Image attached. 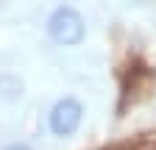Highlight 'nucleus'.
I'll use <instances>...</instances> for the list:
<instances>
[{
  "instance_id": "nucleus-1",
  "label": "nucleus",
  "mask_w": 156,
  "mask_h": 150,
  "mask_svg": "<svg viewBox=\"0 0 156 150\" xmlns=\"http://www.w3.org/2000/svg\"><path fill=\"white\" fill-rule=\"evenodd\" d=\"M84 33H87L84 17L78 14L75 9H70V6H58L48 17V36H50L56 45L75 47V45L84 42Z\"/></svg>"
},
{
  "instance_id": "nucleus-2",
  "label": "nucleus",
  "mask_w": 156,
  "mask_h": 150,
  "mask_svg": "<svg viewBox=\"0 0 156 150\" xmlns=\"http://www.w3.org/2000/svg\"><path fill=\"white\" fill-rule=\"evenodd\" d=\"M84 120V106L78 103L75 97H62L48 114V125H50V134L53 136H73L78 125Z\"/></svg>"
},
{
  "instance_id": "nucleus-3",
  "label": "nucleus",
  "mask_w": 156,
  "mask_h": 150,
  "mask_svg": "<svg viewBox=\"0 0 156 150\" xmlns=\"http://www.w3.org/2000/svg\"><path fill=\"white\" fill-rule=\"evenodd\" d=\"M3 150H34V147H28V145H23V142H14V145H9V147H3Z\"/></svg>"
}]
</instances>
